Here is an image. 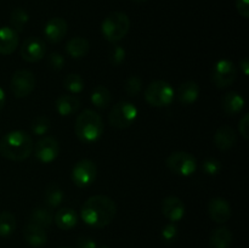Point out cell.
<instances>
[{
	"instance_id": "7c38bea8",
	"label": "cell",
	"mask_w": 249,
	"mask_h": 248,
	"mask_svg": "<svg viewBox=\"0 0 249 248\" xmlns=\"http://www.w3.org/2000/svg\"><path fill=\"white\" fill-rule=\"evenodd\" d=\"M45 53V43L36 36L26 39L21 46V56L27 62H38L41 58H44Z\"/></svg>"
},
{
	"instance_id": "9a60e30c",
	"label": "cell",
	"mask_w": 249,
	"mask_h": 248,
	"mask_svg": "<svg viewBox=\"0 0 249 248\" xmlns=\"http://www.w3.org/2000/svg\"><path fill=\"white\" fill-rule=\"evenodd\" d=\"M162 213L172 223L179 221L185 215V204L179 197L169 196L162 202Z\"/></svg>"
},
{
	"instance_id": "5bb4252c",
	"label": "cell",
	"mask_w": 249,
	"mask_h": 248,
	"mask_svg": "<svg viewBox=\"0 0 249 248\" xmlns=\"http://www.w3.org/2000/svg\"><path fill=\"white\" fill-rule=\"evenodd\" d=\"M67 22L65 19L61 17H53L46 22L44 27V34L50 43L56 44L65 38L67 34Z\"/></svg>"
},
{
	"instance_id": "1f68e13d",
	"label": "cell",
	"mask_w": 249,
	"mask_h": 248,
	"mask_svg": "<svg viewBox=\"0 0 249 248\" xmlns=\"http://www.w3.org/2000/svg\"><path fill=\"white\" fill-rule=\"evenodd\" d=\"M141 88H142V80L138 75H130L124 83V91L129 96H136L141 91Z\"/></svg>"
},
{
	"instance_id": "ab89813d",
	"label": "cell",
	"mask_w": 249,
	"mask_h": 248,
	"mask_svg": "<svg viewBox=\"0 0 249 248\" xmlns=\"http://www.w3.org/2000/svg\"><path fill=\"white\" fill-rule=\"evenodd\" d=\"M240 67L242 68L243 71V74L245 75H248V67H249V61L247 57H245L243 60H241L240 62Z\"/></svg>"
},
{
	"instance_id": "603a6c76",
	"label": "cell",
	"mask_w": 249,
	"mask_h": 248,
	"mask_svg": "<svg viewBox=\"0 0 249 248\" xmlns=\"http://www.w3.org/2000/svg\"><path fill=\"white\" fill-rule=\"evenodd\" d=\"M90 48V44L87 39L75 36L66 44V53L72 58H82L88 53Z\"/></svg>"
},
{
	"instance_id": "484cf974",
	"label": "cell",
	"mask_w": 249,
	"mask_h": 248,
	"mask_svg": "<svg viewBox=\"0 0 249 248\" xmlns=\"http://www.w3.org/2000/svg\"><path fill=\"white\" fill-rule=\"evenodd\" d=\"M53 214L51 213L50 209L44 208V207H39L32 211L31 216H29V221L36 225L41 226V228H49L53 224Z\"/></svg>"
},
{
	"instance_id": "6da1fadb",
	"label": "cell",
	"mask_w": 249,
	"mask_h": 248,
	"mask_svg": "<svg viewBox=\"0 0 249 248\" xmlns=\"http://www.w3.org/2000/svg\"><path fill=\"white\" fill-rule=\"evenodd\" d=\"M117 213V206L112 198L104 195H96L85 201L80 216L91 228H105L112 223Z\"/></svg>"
},
{
	"instance_id": "74e56055",
	"label": "cell",
	"mask_w": 249,
	"mask_h": 248,
	"mask_svg": "<svg viewBox=\"0 0 249 248\" xmlns=\"http://www.w3.org/2000/svg\"><path fill=\"white\" fill-rule=\"evenodd\" d=\"M236 7L238 14L245 18L249 17V0H236Z\"/></svg>"
},
{
	"instance_id": "d590c367",
	"label": "cell",
	"mask_w": 249,
	"mask_h": 248,
	"mask_svg": "<svg viewBox=\"0 0 249 248\" xmlns=\"http://www.w3.org/2000/svg\"><path fill=\"white\" fill-rule=\"evenodd\" d=\"M63 65H65V58L61 53H53L49 55L48 57V66L53 71H60L62 70Z\"/></svg>"
},
{
	"instance_id": "d6a6232c",
	"label": "cell",
	"mask_w": 249,
	"mask_h": 248,
	"mask_svg": "<svg viewBox=\"0 0 249 248\" xmlns=\"http://www.w3.org/2000/svg\"><path fill=\"white\" fill-rule=\"evenodd\" d=\"M202 169L207 175H216L220 173L221 170V163L216 158H207L203 163H202Z\"/></svg>"
},
{
	"instance_id": "836d02e7",
	"label": "cell",
	"mask_w": 249,
	"mask_h": 248,
	"mask_svg": "<svg viewBox=\"0 0 249 248\" xmlns=\"http://www.w3.org/2000/svg\"><path fill=\"white\" fill-rule=\"evenodd\" d=\"M178 233H179V230H178L177 225H175L174 223H172V221H170L169 224H167V225L163 228L162 238L167 243H172V242H174L175 240H177Z\"/></svg>"
},
{
	"instance_id": "277c9868",
	"label": "cell",
	"mask_w": 249,
	"mask_h": 248,
	"mask_svg": "<svg viewBox=\"0 0 249 248\" xmlns=\"http://www.w3.org/2000/svg\"><path fill=\"white\" fill-rule=\"evenodd\" d=\"M129 29H130V19L128 15L119 11L109 14L101 24L102 35L111 43L122 40L128 34Z\"/></svg>"
},
{
	"instance_id": "f1b7e54d",
	"label": "cell",
	"mask_w": 249,
	"mask_h": 248,
	"mask_svg": "<svg viewBox=\"0 0 249 248\" xmlns=\"http://www.w3.org/2000/svg\"><path fill=\"white\" fill-rule=\"evenodd\" d=\"M28 19V12L24 9H22V7H16V9L11 12V16H10L11 28L14 29V31H16L17 33H19V32L23 31L24 26L27 24Z\"/></svg>"
},
{
	"instance_id": "f35d334b",
	"label": "cell",
	"mask_w": 249,
	"mask_h": 248,
	"mask_svg": "<svg viewBox=\"0 0 249 248\" xmlns=\"http://www.w3.org/2000/svg\"><path fill=\"white\" fill-rule=\"evenodd\" d=\"M96 242H95L92 238L85 237V236H82V237L78 238L77 241V248H96Z\"/></svg>"
},
{
	"instance_id": "5b68a950",
	"label": "cell",
	"mask_w": 249,
	"mask_h": 248,
	"mask_svg": "<svg viewBox=\"0 0 249 248\" xmlns=\"http://www.w3.org/2000/svg\"><path fill=\"white\" fill-rule=\"evenodd\" d=\"M174 96V89L164 80H155L145 90L146 101L153 107L169 106Z\"/></svg>"
},
{
	"instance_id": "8d00e7d4",
	"label": "cell",
	"mask_w": 249,
	"mask_h": 248,
	"mask_svg": "<svg viewBox=\"0 0 249 248\" xmlns=\"http://www.w3.org/2000/svg\"><path fill=\"white\" fill-rule=\"evenodd\" d=\"M238 130H240V134L242 135V138L247 140L249 138V114H245V116L240 119Z\"/></svg>"
},
{
	"instance_id": "b9f144b4",
	"label": "cell",
	"mask_w": 249,
	"mask_h": 248,
	"mask_svg": "<svg viewBox=\"0 0 249 248\" xmlns=\"http://www.w3.org/2000/svg\"><path fill=\"white\" fill-rule=\"evenodd\" d=\"M131 1H134V2H145V1H147V0H131Z\"/></svg>"
},
{
	"instance_id": "9c48e42d",
	"label": "cell",
	"mask_w": 249,
	"mask_h": 248,
	"mask_svg": "<svg viewBox=\"0 0 249 248\" xmlns=\"http://www.w3.org/2000/svg\"><path fill=\"white\" fill-rule=\"evenodd\" d=\"M36 88V77L28 70H18L14 73L10 82L12 94L18 99L27 97Z\"/></svg>"
},
{
	"instance_id": "52a82bcc",
	"label": "cell",
	"mask_w": 249,
	"mask_h": 248,
	"mask_svg": "<svg viewBox=\"0 0 249 248\" xmlns=\"http://www.w3.org/2000/svg\"><path fill=\"white\" fill-rule=\"evenodd\" d=\"M167 167L174 174L190 177L196 172L198 164L195 156H192L191 153L185 152V151H177L167 158Z\"/></svg>"
},
{
	"instance_id": "4fadbf2b",
	"label": "cell",
	"mask_w": 249,
	"mask_h": 248,
	"mask_svg": "<svg viewBox=\"0 0 249 248\" xmlns=\"http://www.w3.org/2000/svg\"><path fill=\"white\" fill-rule=\"evenodd\" d=\"M208 213L212 220L215 223L223 224L230 219L231 216V207L226 199L221 197L212 198L208 203Z\"/></svg>"
},
{
	"instance_id": "e575fe53",
	"label": "cell",
	"mask_w": 249,
	"mask_h": 248,
	"mask_svg": "<svg viewBox=\"0 0 249 248\" xmlns=\"http://www.w3.org/2000/svg\"><path fill=\"white\" fill-rule=\"evenodd\" d=\"M124 58H125V50L121 45H114L111 49V51H109V60H111V62L113 65L118 66L123 62Z\"/></svg>"
},
{
	"instance_id": "83f0119b",
	"label": "cell",
	"mask_w": 249,
	"mask_h": 248,
	"mask_svg": "<svg viewBox=\"0 0 249 248\" xmlns=\"http://www.w3.org/2000/svg\"><path fill=\"white\" fill-rule=\"evenodd\" d=\"M16 229V218L10 212H1L0 213V236L9 237L12 235Z\"/></svg>"
},
{
	"instance_id": "cb8c5ba5",
	"label": "cell",
	"mask_w": 249,
	"mask_h": 248,
	"mask_svg": "<svg viewBox=\"0 0 249 248\" xmlns=\"http://www.w3.org/2000/svg\"><path fill=\"white\" fill-rule=\"evenodd\" d=\"M231 242H232V233L228 228L215 229L209 237L212 248H229Z\"/></svg>"
},
{
	"instance_id": "e0dca14e",
	"label": "cell",
	"mask_w": 249,
	"mask_h": 248,
	"mask_svg": "<svg viewBox=\"0 0 249 248\" xmlns=\"http://www.w3.org/2000/svg\"><path fill=\"white\" fill-rule=\"evenodd\" d=\"M18 33L11 27L0 28V55H11L18 46Z\"/></svg>"
},
{
	"instance_id": "30bf717a",
	"label": "cell",
	"mask_w": 249,
	"mask_h": 248,
	"mask_svg": "<svg viewBox=\"0 0 249 248\" xmlns=\"http://www.w3.org/2000/svg\"><path fill=\"white\" fill-rule=\"evenodd\" d=\"M97 174L96 164L91 159H82L72 169V180L78 187H88L95 181Z\"/></svg>"
},
{
	"instance_id": "44dd1931",
	"label": "cell",
	"mask_w": 249,
	"mask_h": 248,
	"mask_svg": "<svg viewBox=\"0 0 249 248\" xmlns=\"http://www.w3.org/2000/svg\"><path fill=\"white\" fill-rule=\"evenodd\" d=\"M55 107L60 116L68 117L77 113L78 109L80 108V101L74 95H61L56 100Z\"/></svg>"
},
{
	"instance_id": "7a4b0ae2",
	"label": "cell",
	"mask_w": 249,
	"mask_h": 248,
	"mask_svg": "<svg viewBox=\"0 0 249 248\" xmlns=\"http://www.w3.org/2000/svg\"><path fill=\"white\" fill-rule=\"evenodd\" d=\"M33 146V140L26 131L12 130L0 140V155L14 162H22L32 155Z\"/></svg>"
},
{
	"instance_id": "7bdbcfd3",
	"label": "cell",
	"mask_w": 249,
	"mask_h": 248,
	"mask_svg": "<svg viewBox=\"0 0 249 248\" xmlns=\"http://www.w3.org/2000/svg\"><path fill=\"white\" fill-rule=\"evenodd\" d=\"M96 248H109V247H108V246L104 245V246H100V247H96Z\"/></svg>"
},
{
	"instance_id": "8fae6325",
	"label": "cell",
	"mask_w": 249,
	"mask_h": 248,
	"mask_svg": "<svg viewBox=\"0 0 249 248\" xmlns=\"http://www.w3.org/2000/svg\"><path fill=\"white\" fill-rule=\"evenodd\" d=\"M33 150L39 162L49 164L57 158L60 153V143L53 136H44L38 140L36 146H33Z\"/></svg>"
},
{
	"instance_id": "4316f807",
	"label": "cell",
	"mask_w": 249,
	"mask_h": 248,
	"mask_svg": "<svg viewBox=\"0 0 249 248\" xmlns=\"http://www.w3.org/2000/svg\"><path fill=\"white\" fill-rule=\"evenodd\" d=\"M44 199H45V203L48 204V207L56 208L62 203L63 191L56 184L48 185V187L45 189V194H44Z\"/></svg>"
},
{
	"instance_id": "8992f818",
	"label": "cell",
	"mask_w": 249,
	"mask_h": 248,
	"mask_svg": "<svg viewBox=\"0 0 249 248\" xmlns=\"http://www.w3.org/2000/svg\"><path fill=\"white\" fill-rule=\"evenodd\" d=\"M138 118V108L129 101H121L113 106L108 116L109 124L117 129H126Z\"/></svg>"
},
{
	"instance_id": "d4e9b609",
	"label": "cell",
	"mask_w": 249,
	"mask_h": 248,
	"mask_svg": "<svg viewBox=\"0 0 249 248\" xmlns=\"http://www.w3.org/2000/svg\"><path fill=\"white\" fill-rule=\"evenodd\" d=\"M111 91L105 85H97L91 92V102L95 107L100 109H105L111 104Z\"/></svg>"
},
{
	"instance_id": "ac0fdd59",
	"label": "cell",
	"mask_w": 249,
	"mask_h": 248,
	"mask_svg": "<svg viewBox=\"0 0 249 248\" xmlns=\"http://www.w3.org/2000/svg\"><path fill=\"white\" fill-rule=\"evenodd\" d=\"M236 140H237L236 131L233 130V128L229 125L220 126L215 131V135H214V143L221 151H228L231 147H233Z\"/></svg>"
},
{
	"instance_id": "ffe728a7",
	"label": "cell",
	"mask_w": 249,
	"mask_h": 248,
	"mask_svg": "<svg viewBox=\"0 0 249 248\" xmlns=\"http://www.w3.org/2000/svg\"><path fill=\"white\" fill-rule=\"evenodd\" d=\"M245 104L246 102L242 95L236 91L226 92L221 99V107L228 116H235V114L240 113L245 107Z\"/></svg>"
},
{
	"instance_id": "7402d4cb",
	"label": "cell",
	"mask_w": 249,
	"mask_h": 248,
	"mask_svg": "<svg viewBox=\"0 0 249 248\" xmlns=\"http://www.w3.org/2000/svg\"><path fill=\"white\" fill-rule=\"evenodd\" d=\"M55 223L61 230H71L78 223V214L72 208H61L55 214Z\"/></svg>"
},
{
	"instance_id": "d6986e66",
	"label": "cell",
	"mask_w": 249,
	"mask_h": 248,
	"mask_svg": "<svg viewBox=\"0 0 249 248\" xmlns=\"http://www.w3.org/2000/svg\"><path fill=\"white\" fill-rule=\"evenodd\" d=\"M23 236L24 240L31 245L32 247H41L48 241V236H46L45 229L41 226L36 225V224L29 221L23 229Z\"/></svg>"
},
{
	"instance_id": "4dcf8cb0",
	"label": "cell",
	"mask_w": 249,
	"mask_h": 248,
	"mask_svg": "<svg viewBox=\"0 0 249 248\" xmlns=\"http://www.w3.org/2000/svg\"><path fill=\"white\" fill-rule=\"evenodd\" d=\"M50 119L46 116H38L32 121V133L36 134V135H45L46 133L50 129Z\"/></svg>"
},
{
	"instance_id": "ba28073f",
	"label": "cell",
	"mask_w": 249,
	"mask_h": 248,
	"mask_svg": "<svg viewBox=\"0 0 249 248\" xmlns=\"http://www.w3.org/2000/svg\"><path fill=\"white\" fill-rule=\"evenodd\" d=\"M212 82L216 88L229 87L232 84L237 78V68L235 63L230 60H220L215 63L212 71Z\"/></svg>"
},
{
	"instance_id": "f546056e",
	"label": "cell",
	"mask_w": 249,
	"mask_h": 248,
	"mask_svg": "<svg viewBox=\"0 0 249 248\" xmlns=\"http://www.w3.org/2000/svg\"><path fill=\"white\" fill-rule=\"evenodd\" d=\"M63 87L72 94H79L84 89V79L77 73H70L63 79Z\"/></svg>"
},
{
	"instance_id": "60d3db41",
	"label": "cell",
	"mask_w": 249,
	"mask_h": 248,
	"mask_svg": "<svg viewBox=\"0 0 249 248\" xmlns=\"http://www.w3.org/2000/svg\"><path fill=\"white\" fill-rule=\"evenodd\" d=\"M5 101H6V99H5V92H4V90L0 88V111L4 108Z\"/></svg>"
},
{
	"instance_id": "2e32d148",
	"label": "cell",
	"mask_w": 249,
	"mask_h": 248,
	"mask_svg": "<svg viewBox=\"0 0 249 248\" xmlns=\"http://www.w3.org/2000/svg\"><path fill=\"white\" fill-rule=\"evenodd\" d=\"M178 101L184 106L192 105L199 96V85L194 80H189L178 87L177 91H174Z\"/></svg>"
},
{
	"instance_id": "3957f363",
	"label": "cell",
	"mask_w": 249,
	"mask_h": 248,
	"mask_svg": "<svg viewBox=\"0 0 249 248\" xmlns=\"http://www.w3.org/2000/svg\"><path fill=\"white\" fill-rule=\"evenodd\" d=\"M74 130L78 139L83 142H95L101 138L104 133V122L101 116L92 109H84L77 117Z\"/></svg>"
},
{
	"instance_id": "ee69618b",
	"label": "cell",
	"mask_w": 249,
	"mask_h": 248,
	"mask_svg": "<svg viewBox=\"0 0 249 248\" xmlns=\"http://www.w3.org/2000/svg\"><path fill=\"white\" fill-rule=\"evenodd\" d=\"M60 248H72V247H65V246H63V247H60Z\"/></svg>"
}]
</instances>
